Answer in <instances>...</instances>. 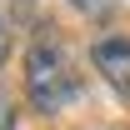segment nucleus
<instances>
[{"label":"nucleus","mask_w":130,"mask_h":130,"mask_svg":"<svg viewBox=\"0 0 130 130\" xmlns=\"http://www.w3.org/2000/svg\"><path fill=\"white\" fill-rule=\"evenodd\" d=\"M90 60H95V70L120 95H130V40H100V45L90 50Z\"/></svg>","instance_id":"2"},{"label":"nucleus","mask_w":130,"mask_h":130,"mask_svg":"<svg viewBox=\"0 0 130 130\" xmlns=\"http://www.w3.org/2000/svg\"><path fill=\"white\" fill-rule=\"evenodd\" d=\"M0 130H15V105L0 95Z\"/></svg>","instance_id":"5"},{"label":"nucleus","mask_w":130,"mask_h":130,"mask_svg":"<svg viewBox=\"0 0 130 130\" xmlns=\"http://www.w3.org/2000/svg\"><path fill=\"white\" fill-rule=\"evenodd\" d=\"M70 5H75V10H80V15H110V0H70Z\"/></svg>","instance_id":"4"},{"label":"nucleus","mask_w":130,"mask_h":130,"mask_svg":"<svg viewBox=\"0 0 130 130\" xmlns=\"http://www.w3.org/2000/svg\"><path fill=\"white\" fill-rule=\"evenodd\" d=\"M75 95H80V75H75V60H70L65 40L55 30H40L25 50V100L40 115H55Z\"/></svg>","instance_id":"1"},{"label":"nucleus","mask_w":130,"mask_h":130,"mask_svg":"<svg viewBox=\"0 0 130 130\" xmlns=\"http://www.w3.org/2000/svg\"><path fill=\"white\" fill-rule=\"evenodd\" d=\"M15 30H20V0H0V65L10 60Z\"/></svg>","instance_id":"3"}]
</instances>
